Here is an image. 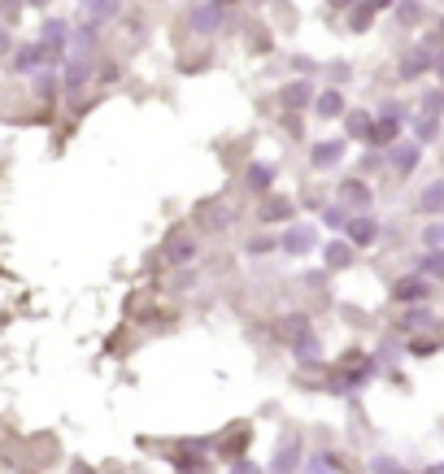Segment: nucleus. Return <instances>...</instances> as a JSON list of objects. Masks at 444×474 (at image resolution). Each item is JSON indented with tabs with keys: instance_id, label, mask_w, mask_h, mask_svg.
<instances>
[{
	"instance_id": "8",
	"label": "nucleus",
	"mask_w": 444,
	"mask_h": 474,
	"mask_svg": "<svg viewBox=\"0 0 444 474\" xmlns=\"http://www.w3.org/2000/svg\"><path fill=\"white\" fill-rule=\"evenodd\" d=\"M218 5H227V0H218Z\"/></svg>"
},
{
	"instance_id": "4",
	"label": "nucleus",
	"mask_w": 444,
	"mask_h": 474,
	"mask_svg": "<svg viewBox=\"0 0 444 474\" xmlns=\"http://www.w3.org/2000/svg\"><path fill=\"white\" fill-rule=\"evenodd\" d=\"M427 244H440L444 248V227H427Z\"/></svg>"
},
{
	"instance_id": "1",
	"label": "nucleus",
	"mask_w": 444,
	"mask_h": 474,
	"mask_svg": "<svg viewBox=\"0 0 444 474\" xmlns=\"http://www.w3.org/2000/svg\"><path fill=\"white\" fill-rule=\"evenodd\" d=\"M427 292H431V287H427L423 278H401V283H397V300H423Z\"/></svg>"
},
{
	"instance_id": "5",
	"label": "nucleus",
	"mask_w": 444,
	"mask_h": 474,
	"mask_svg": "<svg viewBox=\"0 0 444 474\" xmlns=\"http://www.w3.org/2000/svg\"><path fill=\"white\" fill-rule=\"evenodd\" d=\"M340 109V96H323V114H336Z\"/></svg>"
},
{
	"instance_id": "7",
	"label": "nucleus",
	"mask_w": 444,
	"mask_h": 474,
	"mask_svg": "<svg viewBox=\"0 0 444 474\" xmlns=\"http://www.w3.org/2000/svg\"><path fill=\"white\" fill-rule=\"evenodd\" d=\"M427 474H444V466H431V470H427Z\"/></svg>"
},
{
	"instance_id": "3",
	"label": "nucleus",
	"mask_w": 444,
	"mask_h": 474,
	"mask_svg": "<svg viewBox=\"0 0 444 474\" xmlns=\"http://www.w3.org/2000/svg\"><path fill=\"white\" fill-rule=\"evenodd\" d=\"M336 153H340L336 144H323V148H318V161H323V166H327V161H336Z\"/></svg>"
},
{
	"instance_id": "2",
	"label": "nucleus",
	"mask_w": 444,
	"mask_h": 474,
	"mask_svg": "<svg viewBox=\"0 0 444 474\" xmlns=\"http://www.w3.org/2000/svg\"><path fill=\"white\" fill-rule=\"evenodd\" d=\"M353 236H358V239H370V236H375V227H370V222H366V217H362V222L353 227Z\"/></svg>"
},
{
	"instance_id": "6",
	"label": "nucleus",
	"mask_w": 444,
	"mask_h": 474,
	"mask_svg": "<svg viewBox=\"0 0 444 474\" xmlns=\"http://www.w3.org/2000/svg\"><path fill=\"white\" fill-rule=\"evenodd\" d=\"M423 205H427V209H431V205H444V192H427Z\"/></svg>"
}]
</instances>
